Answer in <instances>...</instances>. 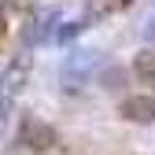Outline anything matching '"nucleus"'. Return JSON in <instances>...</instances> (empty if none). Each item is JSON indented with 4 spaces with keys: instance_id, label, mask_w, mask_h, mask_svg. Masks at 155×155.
I'll list each match as a JSON object with an SVG mask.
<instances>
[{
    "instance_id": "1",
    "label": "nucleus",
    "mask_w": 155,
    "mask_h": 155,
    "mask_svg": "<svg viewBox=\"0 0 155 155\" xmlns=\"http://www.w3.org/2000/svg\"><path fill=\"white\" fill-rule=\"evenodd\" d=\"M96 67H100V55H96V52H89V48H74L67 59H63V81H67V89H78Z\"/></svg>"
},
{
    "instance_id": "2",
    "label": "nucleus",
    "mask_w": 155,
    "mask_h": 155,
    "mask_svg": "<svg viewBox=\"0 0 155 155\" xmlns=\"http://www.w3.org/2000/svg\"><path fill=\"white\" fill-rule=\"evenodd\" d=\"M18 144H26V148H48L52 144V129L45 122H37L33 114H26L22 126H18Z\"/></svg>"
},
{
    "instance_id": "3",
    "label": "nucleus",
    "mask_w": 155,
    "mask_h": 155,
    "mask_svg": "<svg viewBox=\"0 0 155 155\" xmlns=\"http://www.w3.org/2000/svg\"><path fill=\"white\" fill-rule=\"evenodd\" d=\"M122 114L133 122H155V96H129L122 104Z\"/></svg>"
},
{
    "instance_id": "4",
    "label": "nucleus",
    "mask_w": 155,
    "mask_h": 155,
    "mask_svg": "<svg viewBox=\"0 0 155 155\" xmlns=\"http://www.w3.org/2000/svg\"><path fill=\"white\" fill-rule=\"evenodd\" d=\"M133 74L140 81H155V48H144L137 59H133Z\"/></svg>"
},
{
    "instance_id": "5",
    "label": "nucleus",
    "mask_w": 155,
    "mask_h": 155,
    "mask_svg": "<svg viewBox=\"0 0 155 155\" xmlns=\"http://www.w3.org/2000/svg\"><path fill=\"white\" fill-rule=\"evenodd\" d=\"M78 33H81V22H67L59 33H55V41H59V45H67L70 37H78Z\"/></svg>"
},
{
    "instance_id": "6",
    "label": "nucleus",
    "mask_w": 155,
    "mask_h": 155,
    "mask_svg": "<svg viewBox=\"0 0 155 155\" xmlns=\"http://www.w3.org/2000/svg\"><path fill=\"white\" fill-rule=\"evenodd\" d=\"M144 41L155 48V15H148V22H144Z\"/></svg>"
}]
</instances>
